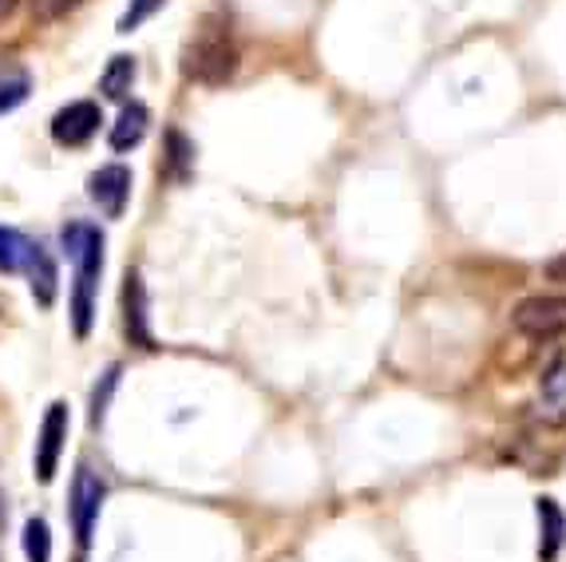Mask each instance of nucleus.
<instances>
[{"mask_svg":"<svg viewBox=\"0 0 566 562\" xmlns=\"http://www.w3.org/2000/svg\"><path fill=\"white\" fill-rule=\"evenodd\" d=\"M115 381H119V365H112V368L104 373V388H95V396H92V424L104 420V413H107V396H112Z\"/></svg>","mask_w":566,"mask_h":562,"instance_id":"20","label":"nucleus"},{"mask_svg":"<svg viewBox=\"0 0 566 562\" xmlns=\"http://www.w3.org/2000/svg\"><path fill=\"white\" fill-rule=\"evenodd\" d=\"M99 123H104L99 104L76 100V104L60 107V112L52 115V139H56L60 147H84V143L99 132Z\"/></svg>","mask_w":566,"mask_h":562,"instance_id":"6","label":"nucleus"},{"mask_svg":"<svg viewBox=\"0 0 566 562\" xmlns=\"http://www.w3.org/2000/svg\"><path fill=\"white\" fill-rule=\"evenodd\" d=\"M147 123H151V112L143 104H123L119 119L112 123V150H132L143 143V135H147Z\"/></svg>","mask_w":566,"mask_h":562,"instance_id":"12","label":"nucleus"},{"mask_svg":"<svg viewBox=\"0 0 566 562\" xmlns=\"http://www.w3.org/2000/svg\"><path fill=\"white\" fill-rule=\"evenodd\" d=\"M87 195L107 218H123L127 210V198H132V170L123 163H112V167H99L87 183Z\"/></svg>","mask_w":566,"mask_h":562,"instance_id":"7","label":"nucleus"},{"mask_svg":"<svg viewBox=\"0 0 566 562\" xmlns=\"http://www.w3.org/2000/svg\"><path fill=\"white\" fill-rule=\"evenodd\" d=\"M511 325L520 329L523 337H531V341L566 337V298L547 293V298L520 301V305H515V313H511Z\"/></svg>","mask_w":566,"mask_h":562,"instance_id":"3","label":"nucleus"},{"mask_svg":"<svg viewBox=\"0 0 566 562\" xmlns=\"http://www.w3.org/2000/svg\"><path fill=\"white\" fill-rule=\"evenodd\" d=\"M190 163H195V147L187 143V135H179V132H167V170H170V178H187V170H190Z\"/></svg>","mask_w":566,"mask_h":562,"instance_id":"17","label":"nucleus"},{"mask_svg":"<svg viewBox=\"0 0 566 562\" xmlns=\"http://www.w3.org/2000/svg\"><path fill=\"white\" fill-rule=\"evenodd\" d=\"M104 479L95 476V471L80 468L76 471V483H72V531H76V543L80 547H92V531H95V519H99V507H104Z\"/></svg>","mask_w":566,"mask_h":562,"instance_id":"4","label":"nucleus"},{"mask_svg":"<svg viewBox=\"0 0 566 562\" xmlns=\"http://www.w3.org/2000/svg\"><path fill=\"white\" fill-rule=\"evenodd\" d=\"M24 554H29V562H52V531L44 519L24 523Z\"/></svg>","mask_w":566,"mask_h":562,"instance_id":"16","label":"nucleus"},{"mask_svg":"<svg viewBox=\"0 0 566 562\" xmlns=\"http://www.w3.org/2000/svg\"><path fill=\"white\" fill-rule=\"evenodd\" d=\"M29 87H32V80L24 67H9V64L0 67V115L24 104V100H29Z\"/></svg>","mask_w":566,"mask_h":562,"instance_id":"15","label":"nucleus"},{"mask_svg":"<svg viewBox=\"0 0 566 562\" xmlns=\"http://www.w3.org/2000/svg\"><path fill=\"white\" fill-rule=\"evenodd\" d=\"M76 4H84V0H32V20H40V24H52V20L67 17Z\"/></svg>","mask_w":566,"mask_h":562,"instance_id":"19","label":"nucleus"},{"mask_svg":"<svg viewBox=\"0 0 566 562\" xmlns=\"http://www.w3.org/2000/svg\"><path fill=\"white\" fill-rule=\"evenodd\" d=\"M538 416L547 424H566V361H555L538 385Z\"/></svg>","mask_w":566,"mask_h":562,"instance_id":"10","label":"nucleus"},{"mask_svg":"<svg viewBox=\"0 0 566 562\" xmlns=\"http://www.w3.org/2000/svg\"><path fill=\"white\" fill-rule=\"evenodd\" d=\"M238 72V44L230 37L227 20H202V29L190 37L187 52H182V75L190 84L202 87H222L230 75Z\"/></svg>","mask_w":566,"mask_h":562,"instance_id":"2","label":"nucleus"},{"mask_svg":"<svg viewBox=\"0 0 566 562\" xmlns=\"http://www.w3.org/2000/svg\"><path fill=\"white\" fill-rule=\"evenodd\" d=\"M535 516H538V559L555 562L558 547H563V539H566V519L555 499H547V496L535 499Z\"/></svg>","mask_w":566,"mask_h":562,"instance_id":"9","label":"nucleus"},{"mask_svg":"<svg viewBox=\"0 0 566 562\" xmlns=\"http://www.w3.org/2000/svg\"><path fill=\"white\" fill-rule=\"evenodd\" d=\"M67 440V404H52L40 424V440H36V479L40 483H52L60 468V451Z\"/></svg>","mask_w":566,"mask_h":562,"instance_id":"5","label":"nucleus"},{"mask_svg":"<svg viewBox=\"0 0 566 562\" xmlns=\"http://www.w3.org/2000/svg\"><path fill=\"white\" fill-rule=\"evenodd\" d=\"M543 273H547V281H555V285H566V253L551 258V262L543 266Z\"/></svg>","mask_w":566,"mask_h":562,"instance_id":"21","label":"nucleus"},{"mask_svg":"<svg viewBox=\"0 0 566 562\" xmlns=\"http://www.w3.org/2000/svg\"><path fill=\"white\" fill-rule=\"evenodd\" d=\"M163 4H167V0H132V4H127V12L119 17V24H115V29H119L123 37H127V32H135L139 24H147V20H151L155 12L163 9Z\"/></svg>","mask_w":566,"mask_h":562,"instance_id":"18","label":"nucleus"},{"mask_svg":"<svg viewBox=\"0 0 566 562\" xmlns=\"http://www.w3.org/2000/svg\"><path fill=\"white\" fill-rule=\"evenodd\" d=\"M32 246H36V242H29L20 230H12V226H0V273L29 270Z\"/></svg>","mask_w":566,"mask_h":562,"instance_id":"13","label":"nucleus"},{"mask_svg":"<svg viewBox=\"0 0 566 562\" xmlns=\"http://www.w3.org/2000/svg\"><path fill=\"white\" fill-rule=\"evenodd\" d=\"M135 75H139L135 56H112V64H107L104 75H99V92H104L107 100H123V95L132 92Z\"/></svg>","mask_w":566,"mask_h":562,"instance_id":"14","label":"nucleus"},{"mask_svg":"<svg viewBox=\"0 0 566 562\" xmlns=\"http://www.w3.org/2000/svg\"><path fill=\"white\" fill-rule=\"evenodd\" d=\"M0 523H4V496H0Z\"/></svg>","mask_w":566,"mask_h":562,"instance_id":"23","label":"nucleus"},{"mask_svg":"<svg viewBox=\"0 0 566 562\" xmlns=\"http://www.w3.org/2000/svg\"><path fill=\"white\" fill-rule=\"evenodd\" d=\"M123 329H127L132 345L155 348L151 329H147V290H143L139 273H132V278H127V285H123Z\"/></svg>","mask_w":566,"mask_h":562,"instance_id":"8","label":"nucleus"},{"mask_svg":"<svg viewBox=\"0 0 566 562\" xmlns=\"http://www.w3.org/2000/svg\"><path fill=\"white\" fill-rule=\"evenodd\" d=\"M67 258L76 266V290H72V329L76 337L84 341L92 333L95 321V281H99V270H104V230L92 222H67L64 235Z\"/></svg>","mask_w":566,"mask_h":562,"instance_id":"1","label":"nucleus"},{"mask_svg":"<svg viewBox=\"0 0 566 562\" xmlns=\"http://www.w3.org/2000/svg\"><path fill=\"white\" fill-rule=\"evenodd\" d=\"M12 12H17V0H0V24H4Z\"/></svg>","mask_w":566,"mask_h":562,"instance_id":"22","label":"nucleus"},{"mask_svg":"<svg viewBox=\"0 0 566 562\" xmlns=\"http://www.w3.org/2000/svg\"><path fill=\"white\" fill-rule=\"evenodd\" d=\"M29 278H32V298H36V305L48 310L60 293V273H56V262H52V253H48L44 246H32Z\"/></svg>","mask_w":566,"mask_h":562,"instance_id":"11","label":"nucleus"}]
</instances>
